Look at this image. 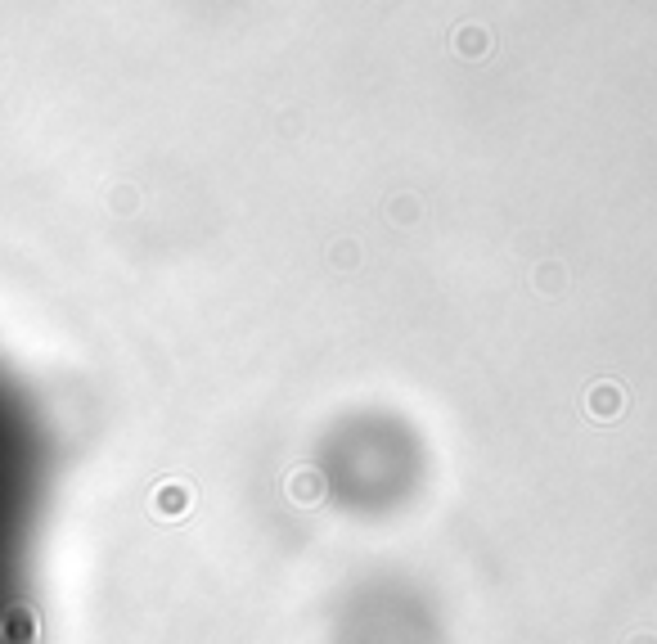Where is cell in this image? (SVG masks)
<instances>
[{
    "mask_svg": "<svg viewBox=\"0 0 657 644\" xmlns=\"http://www.w3.org/2000/svg\"><path fill=\"white\" fill-rule=\"evenodd\" d=\"M302 491H306V496H315V491H320V482H315V473H311V469L297 473V478H293V496H297V500H302Z\"/></svg>",
    "mask_w": 657,
    "mask_h": 644,
    "instance_id": "7a4b0ae2",
    "label": "cell"
},
{
    "mask_svg": "<svg viewBox=\"0 0 657 644\" xmlns=\"http://www.w3.org/2000/svg\"><path fill=\"white\" fill-rule=\"evenodd\" d=\"M594 415H599V419H612V415H617V392H612V388H599V392H594Z\"/></svg>",
    "mask_w": 657,
    "mask_h": 644,
    "instance_id": "6da1fadb",
    "label": "cell"
}]
</instances>
